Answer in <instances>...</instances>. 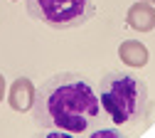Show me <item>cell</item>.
Here are the masks:
<instances>
[{
	"instance_id": "cell-1",
	"label": "cell",
	"mask_w": 155,
	"mask_h": 138,
	"mask_svg": "<svg viewBox=\"0 0 155 138\" xmlns=\"http://www.w3.org/2000/svg\"><path fill=\"white\" fill-rule=\"evenodd\" d=\"M101 113L94 82L79 72H59L35 89L32 121L40 128L79 136L96 128Z\"/></svg>"
},
{
	"instance_id": "cell-2",
	"label": "cell",
	"mask_w": 155,
	"mask_h": 138,
	"mask_svg": "<svg viewBox=\"0 0 155 138\" xmlns=\"http://www.w3.org/2000/svg\"><path fill=\"white\" fill-rule=\"evenodd\" d=\"M101 101V111L111 118L116 126H135L148 118L150 113V94L145 79L126 72L113 69L101 76L96 86Z\"/></svg>"
},
{
	"instance_id": "cell-3",
	"label": "cell",
	"mask_w": 155,
	"mask_h": 138,
	"mask_svg": "<svg viewBox=\"0 0 155 138\" xmlns=\"http://www.w3.org/2000/svg\"><path fill=\"white\" fill-rule=\"evenodd\" d=\"M32 20L52 30H76L86 25L96 12L94 0H25Z\"/></svg>"
},
{
	"instance_id": "cell-4",
	"label": "cell",
	"mask_w": 155,
	"mask_h": 138,
	"mask_svg": "<svg viewBox=\"0 0 155 138\" xmlns=\"http://www.w3.org/2000/svg\"><path fill=\"white\" fill-rule=\"evenodd\" d=\"M126 22L135 32H153L155 30V5L143 3V0L133 3L126 12Z\"/></svg>"
},
{
	"instance_id": "cell-5",
	"label": "cell",
	"mask_w": 155,
	"mask_h": 138,
	"mask_svg": "<svg viewBox=\"0 0 155 138\" xmlns=\"http://www.w3.org/2000/svg\"><path fill=\"white\" fill-rule=\"evenodd\" d=\"M8 101H10V106L15 111H20V113L30 111L32 101H35V84L27 76H17L12 82V86H10V91H8Z\"/></svg>"
},
{
	"instance_id": "cell-6",
	"label": "cell",
	"mask_w": 155,
	"mask_h": 138,
	"mask_svg": "<svg viewBox=\"0 0 155 138\" xmlns=\"http://www.w3.org/2000/svg\"><path fill=\"white\" fill-rule=\"evenodd\" d=\"M118 57H121V62L128 64V67H135V69H140L148 64V47L143 42H138V39H126V42H121L118 47Z\"/></svg>"
},
{
	"instance_id": "cell-7",
	"label": "cell",
	"mask_w": 155,
	"mask_h": 138,
	"mask_svg": "<svg viewBox=\"0 0 155 138\" xmlns=\"http://www.w3.org/2000/svg\"><path fill=\"white\" fill-rule=\"evenodd\" d=\"M86 138H128V136L121 133L118 128H96V131L91 128Z\"/></svg>"
},
{
	"instance_id": "cell-8",
	"label": "cell",
	"mask_w": 155,
	"mask_h": 138,
	"mask_svg": "<svg viewBox=\"0 0 155 138\" xmlns=\"http://www.w3.org/2000/svg\"><path fill=\"white\" fill-rule=\"evenodd\" d=\"M32 138H76L74 133H67V131H42V133H35Z\"/></svg>"
},
{
	"instance_id": "cell-9",
	"label": "cell",
	"mask_w": 155,
	"mask_h": 138,
	"mask_svg": "<svg viewBox=\"0 0 155 138\" xmlns=\"http://www.w3.org/2000/svg\"><path fill=\"white\" fill-rule=\"evenodd\" d=\"M3 96H5V76L0 74V101H3Z\"/></svg>"
},
{
	"instance_id": "cell-10",
	"label": "cell",
	"mask_w": 155,
	"mask_h": 138,
	"mask_svg": "<svg viewBox=\"0 0 155 138\" xmlns=\"http://www.w3.org/2000/svg\"><path fill=\"white\" fill-rule=\"evenodd\" d=\"M143 3H150V5H153V3H155V0H143Z\"/></svg>"
}]
</instances>
